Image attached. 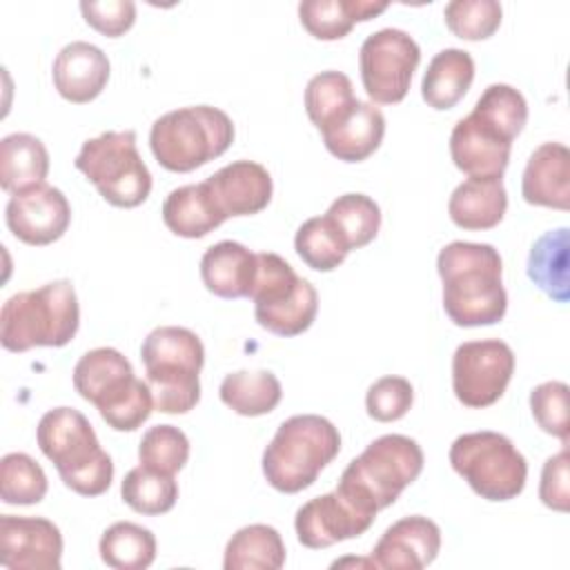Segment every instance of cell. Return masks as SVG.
I'll return each instance as SVG.
<instances>
[{"mask_svg": "<svg viewBox=\"0 0 570 570\" xmlns=\"http://www.w3.org/2000/svg\"><path fill=\"white\" fill-rule=\"evenodd\" d=\"M294 249L301 256V261L316 269V272H332L336 269L350 249L338 238L334 227L327 223L325 216L307 218L294 236Z\"/></svg>", "mask_w": 570, "mask_h": 570, "instance_id": "cell-37", "label": "cell"}, {"mask_svg": "<svg viewBox=\"0 0 570 570\" xmlns=\"http://www.w3.org/2000/svg\"><path fill=\"white\" fill-rule=\"evenodd\" d=\"M439 550V525L423 514H412L394 521L381 534L372 550V561L376 563V568L421 570L436 559Z\"/></svg>", "mask_w": 570, "mask_h": 570, "instance_id": "cell-17", "label": "cell"}, {"mask_svg": "<svg viewBox=\"0 0 570 570\" xmlns=\"http://www.w3.org/2000/svg\"><path fill=\"white\" fill-rule=\"evenodd\" d=\"M512 138L476 111L461 118L450 134V156L468 176H503Z\"/></svg>", "mask_w": 570, "mask_h": 570, "instance_id": "cell-16", "label": "cell"}, {"mask_svg": "<svg viewBox=\"0 0 570 570\" xmlns=\"http://www.w3.org/2000/svg\"><path fill=\"white\" fill-rule=\"evenodd\" d=\"M234 142L232 118L212 105H191L163 114L149 131V147L160 167L194 171L223 156Z\"/></svg>", "mask_w": 570, "mask_h": 570, "instance_id": "cell-8", "label": "cell"}, {"mask_svg": "<svg viewBox=\"0 0 570 570\" xmlns=\"http://www.w3.org/2000/svg\"><path fill=\"white\" fill-rule=\"evenodd\" d=\"M285 566V543L276 528L252 523L232 534L225 546V570H278Z\"/></svg>", "mask_w": 570, "mask_h": 570, "instance_id": "cell-29", "label": "cell"}, {"mask_svg": "<svg viewBox=\"0 0 570 570\" xmlns=\"http://www.w3.org/2000/svg\"><path fill=\"white\" fill-rule=\"evenodd\" d=\"M508 209V194L501 176H468L448 200V214L461 229H492Z\"/></svg>", "mask_w": 570, "mask_h": 570, "instance_id": "cell-21", "label": "cell"}, {"mask_svg": "<svg viewBox=\"0 0 570 570\" xmlns=\"http://www.w3.org/2000/svg\"><path fill=\"white\" fill-rule=\"evenodd\" d=\"M205 183L227 218L263 212L274 191L269 171L254 160H234L214 171Z\"/></svg>", "mask_w": 570, "mask_h": 570, "instance_id": "cell-18", "label": "cell"}, {"mask_svg": "<svg viewBox=\"0 0 570 570\" xmlns=\"http://www.w3.org/2000/svg\"><path fill=\"white\" fill-rule=\"evenodd\" d=\"M160 214L167 229L183 238H203L227 220L205 180L171 189Z\"/></svg>", "mask_w": 570, "mask_h": 570, "instance_id": "cell-24", "label": "cell"}, {"mask_svg": "<svg viewBox=\"0 0 570 570\" xmlns=\"http://www.w3.org/2000/svg\"><path fill=\"white\" fill-rule=\"evenodd\" d=\"M530 410L537 425L568 445V385L561 381H546L530 392Z\"/></svg>", "mask_w": 570, "mask_h": 570, "instance_id": "cell-41", "label": "cell"}, {"mask_svg": "<svg viewBox=\"0 0 570 570\" xmlns=\"http://www.w3.org/2000/svg\"><path fill=\"white\" fill-rule=\"evenodd\" d=\"M62 534L45 517H0V563L11 570H60Z\"/></svg>", "mask_w": 570, "mask_h": 570, "instance_id": "cell-14", "label": "cell"}, {"mask_svg": "<svg viewBox=\"0 0 570 570\" xmlns=\"http://www.w3.org/2000/svg\"><path fill=\"white\" fill-rule=\"evenodd\" d=\"M568 252L570 232L559 227L539 236L528 254V278L557 303H568L570 298Z\"/></svg>", "mask_w": 570, "mask_h": 570, "instance_id": "cell-28", "label": "cell"}, {"mask_svg": "<svg viewBox=\"0 0 570 570\" xmlns=\"http://www.w3.org/2000/svg\"><path fill=\"white\" fill-rule=\"evenodd\" d=\"M109 58L100 47L85 40H73L58 51L51 67V78L53 87L65 100L85 105L100 96L109 80Z\"/></svg>", "mask_w": 570, "mask_h": 570, "instance_id": "cell-19", "label": "cell"}, {"mask_svg": "<svg viewBox=\"0 0 570 570\" xmlns=\"http://www.w3.org/2000/svg\"><path fill=\"white\" fill-rule=\"evenodd\" d=\"M318 312V294L307 278L283 301L272 305H254V316L261 327L276 336H298L314 323Z\"/></svg>", "mask_w": 570, "mask_h": 570, "instance_id": "cell-34", "label": "cell"}, {"mask_svg": "<svg viewBox=\"0 0 570 570\" xmlns=\"http://www.w3.org/2000/svg\"><path fill=\"white\" fill-rule=\"evenodd\" d=\"M568 448L546 459L539 483V499L546 508L557 512H568L570 508V476H568Z\"/></svg>", "mask_w": 570, "mask_h": 570, "instance_id": "cell-44", "label": "cell"}, {"mask_svg": "<svg viewBox=\"0 0 570 570\" xmlns=\"http://www.w3.org/2000/svg\"><path fill=\"white\" fill-rule=\"evenodd\" d=\"M472 111L494 122L512 140L521 134L523 125L528 122V102L523 94L512 85H503V82H494L485 87Z\"/></svg>", "mask_w": 570, "mask_h": 570, "instance_id": "cell-40", "label": "cell"}, {"mask_svg": "<svg viewBox=\"0 0 570 570\" xmlns=\"http://www.w3.org/2000/svg\"><path fill=\"white\" fill-rule=\"evenodd\" d=\"M423 470L421 445L405 434H383L374 439L343 470L336 492L358 510L376 517L392 505L399 494L419 479Z\"/></svg>", "mask_w": 570, "mask_h": 570, "instance_id": "cell-4", "label": "cell"}, {"mask_svg": "<svg viewBox=\"0 0 570 570\" xmlns=\"http://www.w3.org/2000/svg\"><path fill=\"white\" fill-rule=\"evenodd\" d=\"M443 281V309L459 327L494 325L505 316L503 263L490 243L452 240L436 256Z\"/></svg>", "mask_w": 570, "mask_h": 570, "instance_id": "cell-1", "label": "cell"}, {"mask_svg": "<svg viewBox=\"0 0 570 570\" xmlns=\"http://www.w3.org/2000/svg\"><path fill=\"white\" fill-rule=\"evenodd\" d=\"M387 9L385 0H303L301 24L318 40H341L356 22H365Z\"/></svg>", "mask_w": 570, "mask_h": 570, "instance_id": "cell-26", "label": "cell"}, {"mask_svg": "<svg viewBox=\"0 0 570 570\" xmlns=\"http://www.w3.org/2000/svg\"><path fill=\"white\" fill-rule=\"evenodd\" d=\"M218 394L232 412L240 416H263L276 410L283 387L269 370H238L223 379Z\"/></svg>", "mask_w": 570, "mask_h": 570, "instance_id": "cell-30", "label": "cell"}, {"mask_svg": "<svg viewBox=\"0 0 570 570\" xmlns=\"http://www.w3.org/2000/svg\"><path fill=\"white\" fill-rule=\"evenodd\" d=\"M80 11L89 27L109 38L122 36L136 20V4L131 0H82Z\"/></svg>", "mask_w": 570, "mask_h": 570, "instance_id": "cell-43", "label": "cell"}, {"mask_svg": "<svg viewBox=\"0 0 570 570\" xmlns=\"http://www.w3.org/2000/svg\"><path fill=\"white\" fill-rule=\"evenodd\" d=\"M421 62L416 40L396 27L370 33L358 51V69L365 94L379 105H396L405 98L412 73Z\"/></svg>", "mask_w": 570, "mask_h": 570, "instance_id": "cell-11", "label": "cell"}, {"mask_svg": "<svg viewBox=\"0 0 570 570\" xmlns=\"http://www.w3.org/2000/svg\"><path fill=\"white\" fill-rule=\"evenodd\" d=\"M76 169L114 207H138L149 198L151 174L136 147V131H102L82 142Z\"/></svg>", "mask_w": 570, "mask_h": 570, "instance_id": "cell-9", "label": "cell"}, {"mask_svg": "<svg viewBox=\"0 0 570 570\" xmlns=\"http://www.w3.org/2000/svg\"><path fill=\"white\" fill-rule=\"evenodd\" d=\"M521 196L530 205L566 212L570 207V151L561 142L539 145L523 169Z\"/></svg>", "mask_w": 570, "mask_h": 570, "instance_id": "cell-20", "label": "cell"}, {"mask_svg": "<svg viewBox=\"0 0 570 570\" xmlns=\"http://www.w3.org/2000/svg\"><path fill=\"white\" fill-rule=\"evenodd\" d=\"M42 454L56 465L62 483L82 497H100L114 479L111 456L100 448L89 419L76 407H53L36 428Z\"/></svg>", "mask_w": 570, "mask_h": 570, "instance_id": "cell-2", "label": "cell"}, {"mask_svg": "<svg viewBox=\"0 0 570 570\" xmlns=\"http://www.w3.org/2000/svg\"><path fill=\"white\" fill-rule=\"evenodd\" d=\"M49 174V151L40 138L16 131L0 140V187L18 194L45 183Z\"/></svg>", "mask_w": 570, "mask_h": 570, "instance_id": "cell-27", "label": "cell"}, {"mask_svg": "<svg viewBox=\"0 0 570 570\" xmlns=\"http://www.w3.org/2000/svg\"><path fill=\"white\" fill-rule=\"evenodd\" d=\"M372 523V514L358 510L336 490L305 501L294 517L298 541L312 550L330 548L338 541L361 537L370 530Z\"/></svg>", "mask_w": 570, "mask_h": 570, "instance_id": "cell-15", "label": "cell"}, {"mask_svg": "<svg viewBox=\"0 0 570 570\" xmlns=\"http://www.w3.org/2000/svg\"><path fill=\"white\" fill-rule=\"evenodd\" d=\"M323 216L350 252L370 245L381 227L379 205L370 196L354 191L338 196Z\"/></svg>", "mask_w": 570, "mask_h": 570, "instance_id": "cell-32", "label": "cell"}, {"mask_svg": "<svg viewBox=\"0 0 570 570\" xmlns=\"http://www.w3.org/2000/svg\"><path fill=\"white\" fill-rule=\"evenodd\" d=\"M73 387L118 432L138 430L154 410L149 383L138 379L131 363L114 347L82 354L73 367Z\"/></svg>", "mask_w": 570, "mask_h": 570, "instance_id": "cell-5", "label": "cell"}, {"mask_svg": "<svg viewBox=\"0 0 570 570\" xmlns=\"http://www.w3.org/2000/svg\"><path fill=\"white\" fill-rule=\"evenodd\" d=\"M120 497L134 512L156 517L169 512L176 505L178 483L171 474L138 465L125 474L120 483Z\"/></svg>", "mask_w": 570, "mask_h": 570, "instance_id": "cell-35", "label": "cell"}, {"mask_svg": "<svg viewBox=\"0 0 570 570\" xmlns=\"http://www.w3.org/2000/svg\"><path fill=\"white\" fill-rule=\"evenodd\" d=\"M138 459L140 465L174 476L189 459V439L176 425H154L140 439Z\"/></svg>", "mask_w": 570, "mask_h": 570, "instance_id": "cell-38", "label": "cell"}, {"mask_svg": "<svg viewBox=\"0 0 570 570\" xmlns=\"http://www.w3.org/2000/svg\"><path fill=\"white\" fill-rule=\"evenodd\" d=\"M356 100L352 80L343 71H321L305 87V111L321 134L338 122Z\"/></svg>", "mask_w": 570, "mask_h": 570, "instance_id": "cell-33", "label": "cell"}, {"mask_svg": "<svg viewBox=\"0 0 570 570\" xmlns=\"http://www.w3.org/2000/svg\"><path fill=\"white\" fill-rule=\"evenodd\" d=\"M47 474L24 452H9L0 461V497L9 505H33L47 494Z\"/></svg>", "mask_w": 570, "mask_h": 570, "instance_id": "cell-36", "label": "cell"}, {"mask_svg": "<svg viewBox=\"0 0 570 570\" xmlns=\"http://www.w3.org/2000/svg\"><path fill=\"white\" fill-rule=\"evenodd\" d=\"M452 470L488 501H510L523 492L528 479L525 456L499 432H468L450 445Z\"/></svg>", "mask_w": 570, "mask_h": 570, "instance_id": "cell-10", "label": "cell"}, {"mask_svg": "<svg viewBox=\"0 0 570 570\" xmlns=\"http://www.w3.org/2000/svg\"><path fill=\"white\" fill-rule=\"evenodd\" d=\"M154 410L185 414L200 401V367L205 347L196 332L178 325H160L140 345Z\"/></svg>", "mask_w": 570, "mask_h": 570, "instance_id": "cell-6", "label": "cell"}, {"mask_svg": "<svg viewBox=\"0 0 570 570\" xmlns=\"http://www.w3.org/2000/svg\"><path fill=\"white\" fill-rule=\"evenodd\" d=\"M256 267V254L243 243L220 240L205 249L200 258V278L205 287L220 298H249Z\"/></svg>", "mask_w": 570, "mask_h": 570, "instance_id": "cell-23", "label": "cell"}, {"mask_svg": "<svg viewBox=\"0 0 570 570\" xmlns=\"http://www.w3.org/2000/svg\"><path fill=\"white\" fill-rule=\"evenodd\" d=\"M80 325L73 283L51 281L38 289L9 296L0 309V343L9 352L31 347H62Z\"/></svg>", "mask_w": 570, "mask_h": 570, "instance_id": "cell-3", "label": "cell"}, {"mask_svg": "<svg viewBox=\"0 0 570 570\" xmlns=\"http://www.w3.org/2000/svg\"><path fill=\"white\" fill-rule=\"evenodd\" d=\"M4 220L18 240L42 247L67 232L71 207L58 187L40 183L31 189L11 194L4 207Z\"/></svg>", "mask_w": 570, "mask_h": 570, "instance_id": "cell-13", "label": "cell"}, {"mask_svg": "<svg viewBox=\"0 0 570 570\" xmlns=\"http://www.w3.org/2000/svg\"><path fill=\"white\" fill-rule=\"evenodd\" d=\"M414 401V387L403 376H381L365 394L367 414L379 423H392L403 419Z\"/></svg>", "mask_w": 570, "mask_h": 570, "instance_id": "cell-42", "label": "cell"}, {"mask_svg": "<svg viewBox=\"0 0 570 570\" xmlns=\"http://www.w3.org/2000/svg\"><path fill=\"white\" fill-rule=\"evenodd\" d=\"M503 9L497 0H452L443 9L448 29L463 40H485L501 24Z\"/></svg>", "mask_w": 570, "mask_h": 570, "instance_id": "cell-39", "label": "cell"}, {"mask_svg": "<svg viewBox=\"0 0 570 570\" xmlns=\"http://www.w3.org/2000/svg\"><path fill=\"white\" fill-rule=\"evenodd\" d=\"M100 559L116 570H145L156 559V537L131 521L111 523L98 543Z\"/></svg>", "mask_w": 570, "mask_h": 570, "instance_id": "cell-31", "label": "cell"}, {"mask_svg": "<svg viewBox=\"0 0 570 570\" xmlns=\"http://www.w3.org/2000/svg\"><path fill=\"white\" fill-rule=\"evenodd\" d=\"M474 80V60L465 49L448 47L434 53L430 60L423 80L421 96L423 100L436 109H452L470 89Z\"/></svg>", "mask_w": 570, "mask_h": 570, "instance_id": "cell-25", "label": "cell"}, {"mask_svg": "<svg viewBox=\"0 0 570 570\" xmlns=\"http://www.w3.org/2000/svg\"><path fill=\"white\" fill-rule=\"evenodd\" d=\"M341 452V434L318 414H296L283 421L263 452L267 483L285 494L309 488L323 468Z\"/></svg>", "mask_w": 570, "mask_h": 570, "instance_id": "cell-7", "label": "cell"}, {"mask_svg": "<svg viewBox=\"0 0 570 570\" xmlns=\"http://www.w3.org/2000/svg\"><path fill=\"white\" fill-rule=\"evenodd\" d=\"M321 136L332 156L343 163H361L379 149L385 136V116L374 102L356 100L354 107Z\"/></svg>", "mask_w": 570, "mask_h": 570, "instance_id": "cell-22", "label": "cell"}, {"mask_svg": "<svg viewBox=\"0 0 570 570\" xmlns=\"http://www.w3.org/2000/svg\"><path fill=\"white\" fill-rule=\"evenodd\" d=\"M514 372V352L499 338L465 341L452 354V390L465 407L494 405Z\"/></svg>", "mask_w": 570, "mask_h": 570, "instance_id": "cell-12", "label": "cell"}]
</instances>
